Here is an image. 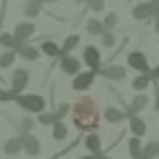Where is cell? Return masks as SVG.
I'll use <instances>...</instances> for the list:
<instances>
[{"instance_id": "obj_1", "label": "cell", "mask_w": 159, "mask_h": 159, "mask_svg": "<svg viewBox=\"0 0 159 159\" xmlns=\"http://www.w3.org/2000/svg\"><path fill=\"white\" fill-rule=\"evenodd\" d=\"M69 114H74V125H77V130L82 133H90V130H98V119H101V114H98V106L93 98H80L77 103H72V109H69Z\"/></svg>"}, {"instance_id": "obj_2", "label": "cell", "mask_w": 159, "mask_h": 159, "mask_svg": "<svg viewBox=\"0 0 159 159\" xmlns=\"http://www.w3.org/2000/svg\"><path fill=\"white\" fill-rule=\"evenodd\" d=\"M13 103L27 114H37L45 109V96H40V93H19V96H13Z\"/></svg>"}, {"instance_id": "obj_3", "label": "cell", "mask_w": 159, "mask_h": 159, "mask_svg": "<svg viewBox=\"0 0 159 159\" xmlns=\"http://www.w3.org/2000/svg\"><path fill=\"white\" fill-rule=\"evenodd\" d=\"M96 77H103L109 82H122V80H127V66H122V64H101Z\"/></svg>"}, {"instance_id": "obj_4", "label": "cell", "mask_w": 159, "mask_h": 159, "mask_svg": "<svg viewBox=\"0 0 159 159\" xmlns=\"http://www.w3.org/2000/svg\"><path fill=\"white\" fill-rule=\"evenodd\" d=\"M93 82H96V72H90V69H80L77 74L72 77V90H77V93H85L88 88H93Z\"/></svg>"}, {"instance_id": "obj_5", "label": "cell", "mask_w": 159, "mask_h": 159, "mask_svg": "<svg viewBox=\"0 0 159 159\" xmlns=\"http://www.w3.org/2000/svg\"><path fill=\"white\" fill-rule=\"evenodd\" d=\"M29 85V69H24V66H19V69H13V74H11V88L8 90L13 93V96H19V93H24V88Z\"/></svg>"}, {"instance_id": "obj_6", "label": "cell", "mask_w": 159, "mask_h": 159, "mask_svg": "<svg viewBox=\"0 0 159 159\" xmlns=\"http://www.w3.org/2000/svg\"><path fill=\"white\" fill-rule=\"evenodd\" d=\"M58 69H61V74H66V77H74V74L82 69V61H80L77 56L61 53V56H58Z\"/></svg>"}, {"instance_id": "obj_7", "label": "cell", "mask_w": 159, "mask_h": 159, "mask_svg": "<svg viewBox=\"0 0 159 159\" xmlns=\"http://www.w3.org/2000/svg\"><path fill=\"white\" fill-rule=\"evenodd\" d=\"M80 61L85 64L90 72H98V66H101V51H98L96 45H85V51H82V58Z\"/></svg>"}, {"instance_id": "obj_8", "label": "cell", "mask_w": 159, "mask_h": 159, "mask_svg": "<svg viewBox=\"0 0 159 159\" xmlns=\"http://www.w3.org/2000/svg\"><path fill=\"white\" fill-rule=\"evenodd\" d=\"M127 69H135V72H148V58H146V53L143 51H133V53H127Z\"/></svg>"}, {"instance_id": "obj_9", "label": "cell", "mask_w": 159, "mask_h": 159, "mask_svg": "<svg viewBox=\"0 0 159 159\" xmlns=\"http://www.w3.org/2000/svg\"><path fill=\"white\" fill-rule=\"evenodd\" d=\"M11 34L19 40V43H27V40L34 34V24H32V19H27V21H19L16 27H13V32H11Z\"/></svg>"}, {"instance_id": "obj_10", "label": "cell", "mask_w": 159, "mask_h": 159, "mask_svg": "<svg viewBox=\"0 0 159 159\" xmlns=\"http://www.w3.org/2000/svg\"><path fill=\"white\" fill-rule=\"evenodd\" d=\"M40 148H43V143H40V138H34L32 133H27V135H21V151H24V154H29V157H37V154H43Z\"/></svg>"}, {"instance_id": "obj_11", "label": "cell", "mask_w": 159, "mask_h": 159, "mask_svg": "<svg viewBox=\"0 0 159 159\" xmlns=\"http://www.w3.org/2000/svg\"><path fill=\"white\" fill-rule=\"evenodd\" d=\"M143 109H148V96L141 90V93H138V96L125 106V114H127V117H133V114H141Z\"/></svg>"}, {"instance_id": "obj_12", "label": "cell", "mask_w": 159, "mask_h": 159, "mask_svg": "<svg viewBox=\"0 0 159 159\" xmlns=\"http://www.w3.org/2000/svg\"><path fill=\"white\" fill-rule=\"evenodd\" d=\"M133 19H138V21H148V19H154V3H151V0L138 3V6L133 8Z\"/></svg>"}, {"instance_id": "obj_13", "label": "cell", "mask_w": 159, "mask_h": 159, "mask_svg": "<svg viewBox=\"0 0 159 159\" xmlns=\"http://www.w3.org/2000/svg\"><path fill=\"white\" fill-rule=\"evenodd\" d=\"M82 143H85V148H88L90 154H98V151L103 148V143H101V135H98L96 130H90L88 135H82Z\"/></svg>"}, {"instance_id": "obj_14", "label": "cell", "mask_w": 159, "mask_h": 159, "mask_svg": "<svg viewBox=\"0 0 159 159\" xmlns=\"http://www.w3.org/2000/svg\"><path fill=\"white\" fill-rule=\"evenodd\" d=\"M103 119H106V122H111V125H119V122H125V119H127V114H125V109L106 106V109H103Z\"/></svg>"}, {"instance_id": "obj_15", "label": "cell", "mask_w": 159, "mask_h": 159, "mask_svg": "<svg viewBox=\"0 0 159 159\" xmlns=\"http://www.w3.org/2000/svg\"><path fill=\"white\" fill-rule=\"evenodd\" d=\"M127 125H130V133H133V135H138V138H143V135L148 133V125L143 122L141 117H138V114H133V117H127Z\"/></svg>"}, {"instance_id": "obj_16", "label": "cell", "mask_w": 159, "mask_h": 159, "mask_svg": "<svg viewBox=\"0 0 159 159\" xmlns=\"http://www.w3.org/2000/svg\"><path fill=\"white\" fill-rule=\"evenodd\" d=\"M16 56H21L24 61H37V58H40V48L29 45V43H21L19 51H16Z\"/></svg>"}, {"instance_id": "obj_17", "label": "cell", "mask_w": 159, "mask_h": 159, "mask_svg": "<svg viewBox=\"0 0 159 159\" xmlns=\"http://www.w3.org/2000/svg\"><path fill=\"white\" fill-rule=\"evenodd\" d=\"M43 13V3L40 0H24V16L27 19H37Z\"/></svg>"}, {"instance_id": "obj_18", "label": "cell", "mask_w": 159, "mask_h": 159, "mask_svg": "<svg viewBox=\"0 0 159 159\" xmlns=\"http://www.w3.org/2000/svg\"><path fill=\"white\" fill-rule=\"evenodd\" d=\"M151 82H154V80H151V72H138V77L133 80V90L141 93V90H146Z\"/></svg>"}, {"instance_id": "obj_19", "label": "cell", "mask_w": 159, "mask_h": 159, "mask_svg": "<svg viewBox=\"0 0 159 159\" xmlns=\"http://www.w3.org/2000/svg\"><path fill=\"white\" fill-rule=\"evenodd\" d=\"M159 157V141H148L146 146H141V159H157Z\"/></svg>"}, {"instance_id": "obj_20", "label": "cell", "mask_w": 159, "mask_h": 159, "mask_svg": "<svg viewBox=\"0 0 159 159\" xmlns=\"http://www.w3.org/2000/svg\"><path fill=\"white\" fill-rule=\"evenodd\" d=\"M19 151H21V135L8 138V141L3 143V154H8V157H13V154H19Z\"/></svg>"}, {"instance_id": "obj_21", "label": "cell", "mask_w": 159, "mask_h": 159, "mask_svg": "<svg viewBox=\"0 0 159 159\" xmlns=\"http://www.w3.org/2000/svg\"><path fill=\"white\" fill-rule=\"evenodd\" d=\"M40 53H45V56H51V58H58V43H53V40H43L40 43Z\"/></svg>"}, {"instance_id": "obj_22", "label": "cell", "mask_w": 159, "mask_h": 159, "mask_svg": "<svg viewBox=\"0 0 159 159\" xmlns=\"http://www.w3.org/2000/svg\"><path fill=\"white\" fill-rule=\"evenodd\" d=\"M77 45H80V34H69L61 45H58V51H61V53H72ZM61 53H58V56H61Z\"/></svg>"}, {"instance_id": "obj_23", "label": "cell", "mask_w": 159, "mask_h": 159, "mask_svg": "<svg viewBox=\"0 0 159 159\" xmlns=\"http://www.w3.org/2000/svg\"><path fill=\"white\" fill-rule=\"evenodd\" d=\"M51 127H53V141H66L69 130H66V125H64V119H56Z\"/></svg>"}, {"instance_id": "obj_24", "label": "cell", "mask_w": 159, "mask_h": 159, "mask_svg": "<svg viewBox=\"0 0 159 159\" xmlns=\"http://www.w3.org/2000/svg\"><path fill=\"white\" fill-rule=\"evenodd\" d=\"M0 45H3V48H11V51H19V45H21V43H19L11 32H0Z\"/></svg>"}, {"instance_id": "obj_25", "label": "cell", "mask_w": 159, "mask_h": 159, "mask_svg": "<svg viewBox=\"0 0 159 159\" xmlns=\"http://www.w3.org/2000/svg\"><path fill=\"white\" fill-rule=\"evenodd\" d=\"M141 146H143V143H141V138H138V135H133L130 141H127V154H130V159L141 157Z\"/></svg>"}, {"instance_id": "obj_26", "label": "cell", "mask_w": 159, "mask_h": 159, "mask_svg": "<svg viewBox=\"0 0 159 159\" xmlns=\"http://www.w3.org/2000/svg\"><path fill=\"white\" fill-rule=\"evenodd\" d=\"M13 61H16V51L6 48V53H0V69H8V66H13Z\"/></svg>"}, {"instance_id": "obj_27", "label": "cell", "mask_w": 159, "mask_h": 159, "mask_svg": "<svg viewBox=\"0 0 159 159\" xmlns=\"http://www.w3.org/2000/svg\"><path fill=\"white\" fill-rule=\"evenodd\" d=\"M98 37H101V45L103 48H114V45H117V34H114L111 29H103Z\"/></svg>"}, {"instance_id": "obj_28", "label": "cell", "mask_w": 159, "mask_h": 159, "mask_svg": "<svg viewBox=\"0 0 159 159\" xmlns=\"http://www.w3.org/2000/svg\"><path fill=\"white\" fill-rule=\"evenodd\" d=\"M85 32L88 34H101L103 32V24L98 21V19H88V21H85Z\"/></svg>"}, {"instance_id": "obj_29", "label": "cell", "mask_w": 159, "mask_h": 159, "mask_svg": "<svg viewBox=\"0 0 159 159\" xmlns=\"http://www.w3.org/2000/svg\"><path fill=\"white\" fill-rule=\"evenodd\" d=\"M32 127H34V119H32V117H24L21 122H16V130H19V135H27V133L32 130Z\"/></svg>"}, {"instance_id": "obj_30", "label": "cell", "mask_w": 159, "mask_h": 159, "mask_svg": "<svg viewBox=\"0 0 159 159\" xmlns=\"http://www.w3.org/2000/svg\"><path fill=\"white\" fill-rule=\"evenodd\" d=\"M37 122L40 125H53V122H56V114L48 111V109H43V111H37Z\"/></svg>"}, {"instance_id": "obj_31", "label": "cell", "mask_w": 159, "mask_h": 159, "mask_svg": "<svg viewBox=\"0 0 159 159\" xmlns=\"http://www.w3.org/2000/svg\"><path fill=\"white\" fill-rule=\"evenodd\" d=\"M101 24H103V29H114V27L119 24V16H117V13H106Z\"/></svg>"}, {"instance_id": "obj_32", "label": "cell", "mask_w": 159, "mask_h": 159, "mask_svg": "<svg viewBox=\"0 0 159 159\" xmlns=\"http://www.w3.org/2000/svg\"><path fill=\"white\" fill-rule=\"evenodd\" d=\"M82 6H85V8H90V11H96V13H101L103 8H106V3H103V0H85Z\"/></svg>"}, {"instance_id": "obj_33", "label": "cell", "mask_w": 159, "mask_h": 159, "mask_svg": "<svg viewBox=\"0 0 159 159\" xmlns=\"http://www.w3.org/2000/svg\"><path fill=\"white\" fill-rule=\"evenodd\" d=\"M69 109H72V103H66V101H64V103H58V106H56V111H53V114H56V119H64V117L69 114Z\"/></svg>"}, {"instance_id": "obj_34", "label": "cell", "mask_w": 159, "mask_h": 159, "mask_svg": "<svg viewBox=\"0 0 159 159\" xmlns=\"http://www.w3.org/2000/svg\"><path fill=\"white\" fill-rule=\"evenodd\" d=\"M6 101H13V93L8 88H0V103H6Z\"/></svg>"}, {"instance_id": "obj_35", "label": "cell", "mask_w": 159, "mask_h": 159, "mask_svg": "<svg viewBox=\"0 0 159 159\" xmlns=\"http://www.w3.org/2000/svg\"><path fill=\"white\" fill-rule=\"evenodd\" d=\"M148 72H151V80H154V82H159V66H154V69H148Z\"/></svg>"}, {"instance_id": "obj_36", "label": "cell", "mask_w": 159, "mask_h": 159, "mask_svg": "<svg viewBox=\"0 0 159 159\" xmlns=\"http://www.w3.org/2000/svg\"><path fill=\"white\" fill-rule=\"evenodd\" d=\"M154 32L159 34V13H157V16H154Z\"/></svg>"}, {"instance_id": "obj_37", "label": "cell", "mask_w": 159, "mask_h": 159, "mask_svg": "<svg viewBox=\"0 0 159 159\" xmlns=\"http://www.w3.org/2000/svg\"><path fill=\"white\" fill-rule=\"evenodd\" d=\"M93 157H96V159H111V157H106V154H103V151H98V154H93Z\"/></svg>"}, {"instance_id": "obj_38", "label": "cell", "mask_w": 159, "mask_h": 159, "mask_svg": "<svg viewBox=\"0 0 159 159\" xmlns=\"http://www.w3.org/2000/svg\"><path fill=\"white\" fill-rule=\"evenodd\" d=\"M157 13H159V0L154 3V16H157Z\"/></svg>"}, {"instance_id": "obj_39", "label": "cell", "mask_w": 159, "mask_h": 159, "mask_svg": "<svg viewBox=\"0 0 159 159\" xmlns=\"http://www.w3.org/2000/svg\"><path fill=\"white\" fill-rule=\"evenodd\" d=\"M80 159H96V157H93V154H85V157H80Z\"/></svg>"}, {"instance_id": "obj_40", "label": "cell", "mask_w": 159, "mask_h": 159, "mask_svg": "<svg viewBox=\"0 0 159 159\" xmlns=\"http://www.w3.org/2000/svg\"><path fill=\"white\" fill-rule=\"evenodd\" d=\"M40 3H43V6H45V3H58V0H40Z\"/></svg>"}, {"instance_id": "obj_41", "label": "cell", "mask_w": 159, "mask_h": 159, "mask_svg": "<svg viewBox=\"0 0 159 159\" xmlns=\"http://www.w3.org/2000/svg\"><path fill=\"white\" fill-rule=\"evenodd\" d=\"M74 3H80V6H82V3H85V0H74Z\"/></svg>"}, {"instance_id": "obj_42", "label": "cell", "mask_w": 159, "mask_h": 159, "mask_svg": "<svg viewBox=\"0 0 159 159\" xmlns=\"http://www.w3.org/2000/svg\"><path fill=\"white\" fill-rule=\"evenodd\" d=\"M151 3H157V0H151Z\"/></svg>"}, {"instance_id": "obj_43", "label": "cell", "mask_w": 159, "mask_h": 159, "mask_svg": "<svg viewBox=\"0 0 159 159\" xmlns=\"http://www.w3.org/2000/svg\"><path fill=\"white\" fill-rule=\"evenodd\" d=\"M138 159H141V157H138Z\"/></svg>"}]
</instances>
